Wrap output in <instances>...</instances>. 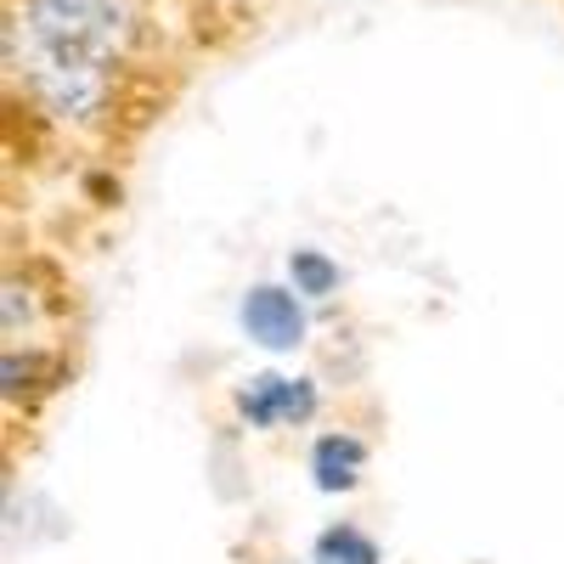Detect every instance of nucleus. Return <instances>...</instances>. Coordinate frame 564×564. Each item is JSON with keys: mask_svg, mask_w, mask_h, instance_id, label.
<instances>
[{"mask_svg": "<svg viewBox=\"0 0 564 564\" xmlns=\"http://www.w3.org/2000/svg\"><path fill=\"white\" fill-rule=\"evenodd\" d=\"M119 0H29V79L63 119H85L102 97V68L119 57Z\"/></svg>", "mask_w": 564, "mask_h": 564, "instance_id": "obj_1", "label": "nucleus"}, {"mask_svg": "<svg viewBox=\"0 0 564 564\" xmlns=\"http://www.w3.org/2000/svg\"><path fill=\"white\" fill-rule=\"evenodd\" d=\"M305 294L294 289H276V282H260V289L243 294V334L260 350H300L305 345Z\"/></svg>", "mask_w": 564, "mask_h": 564, "instance_id": "obj_2", "label": "nucleus"}, {"mask_svg": "<svg viewBox=\"0 0 564 564\" xmlns=\"http://www.w3.org/2000/svg\"><path fill=\"white\" fill-rule=\"evenodd\" d=\"M238 412L254 430H282V423H305L316 412L311 379H282V372H260L238 390Z\"/></svg>", "mask_w": 564, "mask_h": 564, "instance_id": "obj_3", "label": "nucleus"}, {"mask_svg": "<svg viewBox=\"0 0 564 564\" xmlns=\"http://www.w3.org/2000/svg\"><path fill=\"white\" fill-rule=\"evenodd\" d=\"M361 441L356 435H322L311 446V475H316V491H350L361 480Z\"/></svg>", "mask_w": 564, "mask_h": 564, "instance_id": "obj_4", "label": "nucleus"}, {"mask_svg": "<svg viewBox=\"0 0 564 564\" xmlns=\"http://www.w3.org/2000/svg\"><path fill=\"white\" fill-rule=\"evenodd\" d=\"M311 564H379V547H372V536H361L356 525H334V531L316 536Z\"/></svg>", "mask_w": 564, "mask_h": 564, "instance_id": "obj_5", "label": "nucleus"}, {"mask_svg": "<svg viewBox=\"0 0 564 564\" xmlns=\"http://www.w3.org/2000/svg\"><path fill=\"white\" fill-rule=\"evenodd\" d=\"M289 282H294V294H305V300H327V294L339 289V265L327 260L322 249H294Z\"/></svg>", "mask_w": 564, "mask_h": 564, "instance_id": "obj_6", "label": "nucleus"}]
</instances>
